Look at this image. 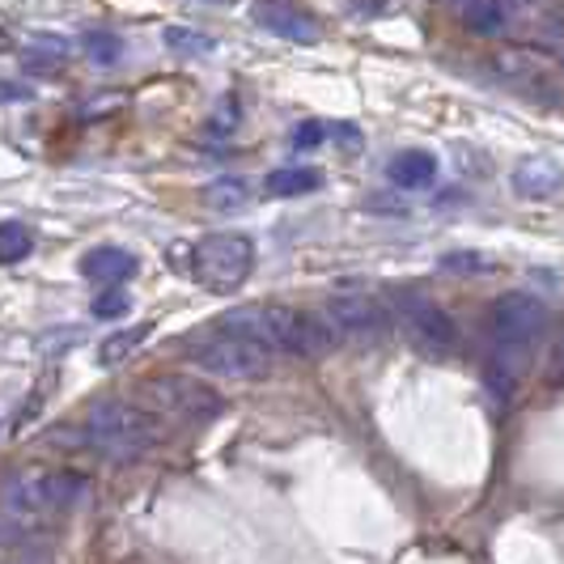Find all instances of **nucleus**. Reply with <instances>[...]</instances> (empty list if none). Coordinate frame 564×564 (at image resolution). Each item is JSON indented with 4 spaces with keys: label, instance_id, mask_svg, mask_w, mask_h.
Here are the masks:
<instances>
[{
    "label": "nucleus",
    "instance_id": "obj_1",
    "mask_svg": "<svg viewBox=\"0 0 564 564\" xmlns=\"http://www.w3.org/2000/svg\"><path fill=\"white\" fill-rule=\"evenodd\" d=\"M217 327L263 344L272 357L284 352V357H302V361H306V357H323V352H332L339 344L323 318H314V314H306V311H293V306H281V302H268V306H238V311H229Z\"/></svg>",
    "mask_w": 564,
    "mask_h": 564
},
{
    "label": "nucleus",
    "instance_id": "obj_2",
    "mask_svg": "<svg viewBox=\"0 0 564 564\" xmlns=\"http://www.w3.org/2000/svg\"><path fill=\"white\" fill-rule=\"evenodd\" d=\"M158 433H162L158 412L128 403V399H102L85 412V424H77V451L98 454L115 467H128L149 454Z\"/></svg>",
    "mask_w": 564,
    "mask_h": 564
},
{
    "label": "nucleus",
    "instance_id": "obj_3",
    "mask_svg": "<svg viewBox=\"0 0 564 564\" xmlns=\"http://www.w3.org/2000/svg\"><path fill=\"white\" fill-rule=\"evenodd\" d=\"M89 476L73 471V467H30L9 476L0 497H4V513H18L26 522H47L52 513L82 506L89 497Z\"/></svg>",
    "mask_w": 564,
    "mask_h": 564
},
{
    "label": "nucleus",
    "instance_id": "obj_4",
    "mask_svg": "<svg viewBox=\"0 0 564 564\" xmlns=\"http://www.w3.org/2000/svg\"><path fill=\"white\" fill-rule=\"evenodd\" d=\"M254 268V242L247 234H208L192 247V276L208 293L242 289Z\"/></svg>",
    "mask_w": 564,
    "mask_h": 564
},
{
    "label": "nucleus",
    "instance_id": "obj_5",
    "mask_svg": "<svg viewBox=\"0 0 564 564\" xmlns=\"http://www.w3.org/2000/svg\"><path fill=\"white\" fill-rule=\"evenodd\" d=\"M141 399L149 408L174 416V421H192V424H204L226 412V399L217 395L208 382L192 378V373H158V378H144Z\"/></svg>",
    "mask_w": 564,
    "mask_h": 564
},
{
    "label": "nucleus",
    "instance_id": "obj_6",
    "mask_svg": "<svg viewBox=\"0 0 564 564\" xmlns=\"http://www.w3.org/2000/svg\"><path fill=\"white\" fill-rule=\"evenodd\" d=\"M187 348H192V361L199 369H208L217 378H234V382L259 378V373H268V366H272V352L263 344H254L247 336H234V332H221V327L217 332H204V336H192Z\"/></svg>",
    "mask_w": 564,
    "mask_h": 564
},
{
    "label": "nucleus",
    "instance_id": "obj_7",
    "mask_svg": "<svg viewBox=\"0 0 564 564\" xmlns=\"http://www.w3.org/2000/svg\"><path fill=\"white\" fill-rule=\"evenodd\" d=\"M488 323H492V336H497L501 348L522 352V348H531V344H539V339L547 336L552 311H547V302L535 297V293H501L492 302Z\"/></svg>",
    "mask_w": 564,
    "mask_h": 564
},
{
    "label": "nucleus",
    "instance_id": "obj_8",
    "mask_svg": "<svg viewBox=\"0 0 564 564\" xmlns=\"http://www.w3.org/2000/svg\"><path fill=\"white\" fill-rule=\"evenodd\" d=\"M323 323L332 327L336 339H378L387 336L391 314H387V306L378 297H369V293H336L323 306Z\"/></svg>",
    "mask_w": 564,
    "mask_h": 564
},
{
    "label": "nucleus",
    "instance_id": "obj_9",
    "mask_svg": "<svg viewBox=\"0 0 564 564\" xmlns=\"http://www.w3.org/2000/svg\"><path fill=\"white\" fill-rule=\"evenodd\" d=\"M395 302H399V314L408 318V327H412L433 352H451L454 344H458V327H454V318L442 311V306H433L421 293H399Z\"/></svg>",
    "mask_w": 564,
    "mask_h": 564
},
{
    "label": "nucleus",
    "instance_id": "obj_10",
    "mask_svg": "<svg viewBox=\"0 0 564 564\" xmlns=\"http://www.w3.org/2000/svg\"><path fill=\"white\" fill-rule=\"evenodd\" d=\"M254 22L276 34V39H289V43H318V22H314L306 9L289 4V0H254Z\"/></svg>",
    "mask_w": 564,
    "mask_h": 564
},
{
    "label": "nucleus",
    "instance_id": "obj_11",
    "mask_svg": "<svg viewBox=\"0 0 564 564\" xmlns=\"http://www.w3.org/2000/svg\"><path fill=\"white\" fill-rule=\"evenodd\" d=\"M82 276L94 284H119L137 276V254L119 251V247H98L82 259Z\"/></svg>",
    "mask_w": 564,
    "mask_h": 564
},
{
    "label": "nucleus",
    "instance_id": "obj_12",
    "mask_svg": "<svg viewBox=\"0 0 564 564\" xmlns=\"http://www.w3.org/2000/svg\"><path fill=\"white\" fill-rule=\"evenodd\" d=\"M513 192L535 199H556L561 196V166L547 158H527L513 170Z\"/></svg>",
    "mask_w": 564,
    "mask_h": 564
},
{
    "label": "nucleus",
    "instance_id": "obj_13",
    "mask_svg": "<svg viewBox=\"0 0 564 564\" xmlns=\"http://www.w3.org/2000/svg\"><path fill=\"white\" fill-rule=\"evenodd\" d=\"M387 174H391V183H399V187H429L433 174H437V158L421 153V149H408V153H399L395 162L387 166Z\"/></svg>",
    "mask_w": 564,
    "mask_h": 564
},
{
    "label": "nucleus",
    "instance_id": "obj_14",
    "mask_svg": "<svg viewBox=\"0 0 564 564\" xmlns=\"http://www.w3.org/2000/svg\"><path fill=\"white\" fill-rule=\"evenodd\" d=\"M263 187L272 192V196H311V192H318L323 187V174L311 166H281L272 170L268 178H263Z\"/></svg>",
    "mask_w": 564,
    "mask_h": 564
},
{
    "label": "nucleus",
    "instance_id": "obj_15",
    "mask_svg": "<svg viewBox=\"0 0 564 564\" xmlns=\"http://www.w3.org/2000/svg\"><path fill=\"white\" fill-rule=\"evenodd\" d=\"M492 73L513 85H531L543 73V59H539V52H527V47H506V52L492 56Z\"/></svg>",
    "mask_w": 564,
    "mask_h": 564
},
{
    "label": "nucleus",
    "instance_id": "obj_16",
    "mask_svg": "<svg viewBox=\"0 0 564 564\" xmlns=\"http://www.w3.org/2000/svg\"><path fill=\"white\" fill-rule=\"evenodd\" d=\"M463 9V22L471 34H480V39H492V34H501L509 22L506 4L501 0H467V4H458Z\"/></svg>",
    "mask_w": 564,
    "mask_h": 564
},
{
    "label": "nucleus",
    "instance_id": "obj_17",
    "mask_svg": "<svg viewBox=\"0 0 564 564\" xmlns=\"http://www.w3.org/2000/svg\"><path fill=\"white\" fill-rule=\"evenodd\" d=\"M153 332V323H141V327H132V332H115V336L102 339V348H98V361L102 366H119L128 352H137L144 339Z\"/></svg>",
    "mask_w": 564,
    "mask_h": 564
},
{
    "label": "nucleus",
    "instance_id": "obj_18",
    "mask_svg": "<svg viewBox=\"0 0 564 564\" xmlns=\"http://www.w3.org/2000/svg\"><path fill=\"white\" fill-rule=\"evenodd\" d=\"M34 251V234L22 221H4L0 226V263H22Z\"/></svg>",
    "mask_w": 564,
    "mask_h": 564
},
{
    "label": "nucleus",
    "instance_id": "obj_19",
    "mask_svg": "<svg viewBox=\"0 0 564 564\" xmlns=\"http://www.w3.org/2000/svg\"><path fill=\"white\" fill-rule=\"evenodd\" d=\"M85 52H89L94 64L107 68V64H115V59L123 56V39L111 34V30H89V34H85Z\"/></svg>",
    "mask_w": 564,
    "mask_h": 564
},
{
    "label": "nucleus",
    "instance_id": "obj_20",
    "mask_svg": "<svg viewBox=\"0 0 564 564\" xmlns=\"http://www.w3.org/2000/svg\"><path fill=\"white\" fill-rule=\"evenodd\" d=\"M39 527H43V522H26V518H18V513H0V552L30 543V539L39 535Z\"/></svg>",
    "mask_w": 564,
    "mask_h": 564
},
{
    "label": "nucleus",
    "instance_id": "obj_21",
    "mask_svg": "<svg viewBox=\"0 0 564 564\" xmlns=\"http://www.w3.org/2000/svg\"><path fill=\"white\" fill-rule=\"evenodd\" d=\"M204 199L226 213V208H242L251 196H247V183H242V178H221V183H213V187L204 192Z\"/></svg>",
    "mask_w": 564,
    "mask_h": 564
},
{
    "label": "nucleus",
    "instance_id": "obj_22",
    "mask_svg": "<svg viewBox=\"0 0 564 564\" xmlns=\"http://www.w3.org/2000/svg\"><path fill=\"white\" fill-rule=\"evenodd\" d=\"M166 43L178 52V56H208V52H213V39H208V34H199V30H183V26H170Z\"/></svg>",
    "mask_w": 564,
    "mask_h": 564
},
{
    "label": "nucleus",
    "instance_id": "obj_23",
    "mask_svg": "<svg viewBox=\"0 0 564 564\" xmlns=\"http://www.w3.org/2000/svg\"><path fill=\"white\" fill-rule=\"evenodd\" d=\"M128 306H132V297H128V293L107 289L102 297H94V318H119V314H128Z\"/></svg>",
    "mask_w": 564,
    "mask_h": 564
},
{
    "label": "nucleus",
    "instance_id": "obj_24",
    "mask_svg": "<svg viewBox=\"0 0 564 564\" xmlns=\"http://www.w3.org/2000/svg\"><path fill=\"white\" fill-rule=\"evenodd\" d=\"M446 268L451 272H492V263L484 254H446Z\"/></svg>",
    "mask_w": 564,
    "mask_h": 564
},
{
    "label": "nucleus",
    "instance_id": "obj_25",
    "mask_svg": "<svg viewBox=\"0 0 564 564\" xmlns=\"http://www.w3.org/2000/svg\"><path fill=\"white\" fill-rule=\"evenodd\" d=\"M323 137H327V128H323V123H302V128L293 132V144H297V149H311V144H318Z\"/></svg>",
    "mask_w": 564,
    "mask_h": 564
},
{
    "label": "nucleus",
    "instance_id": "obj_26",
    "mask_svg": "<svg viewBox=\"0 0 564 564\" xmlns=\"http://www.w3.org/2000/svg\"><path fill=\"white\" fill-rule=\"evenodd\" d=\"M0 98H13V102H18V98H30V89H18V85L0 82Z\"/></svg>",
    "mask_w": 564,
    "mask_h": 564
},
{
    "label": "nucleus",
    "instance_id": "obj_27",
    "mask_svg": "<svg viewBox=\"0 0 564 564\" xmlns=\"http://www.w3.org/2000/svg\"><path fill=\"white\" fill-rule=\"evenodd\" d=\"M13 47V39H9V30H0V52H9Z\"/></svg>",
    "mask_w": 564,
    "mask_h": 564
},
{
    "label": "nucleus",
    "instance_id": "obj_28",
    "mask_svg": "<svg viewBox=\"0 0 564 564\" xmlns=\"http://www.w3.org/2000/svg\"><path fill=\"white\" fill-rule=\"evenodd\" d=\"M446 4H467V0H446Z\"/></svg>",
    "mask_w": 564,
    "mask_h": 564
}]
</instances>
